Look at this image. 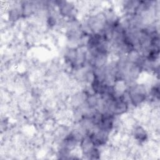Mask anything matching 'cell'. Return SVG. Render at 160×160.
<instances>
[{"label": "cell", "instance_id": "cell-1", "mask_svg": "<svg viewBox=\"0 0 160 160\" xmlns=\"http://www.w3.org/2000/svg\"><path fill=\"white\" fill-rule=\"evenodd\" d=\"M135 137L139 141H144L146 138V131L141 127H138L136 128L134 131Z\"/></svg>", "mask_w": 160, "mask_h": 160}]
</instances>
